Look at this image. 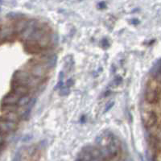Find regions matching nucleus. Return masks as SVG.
<instances>
[{
	"instance_id": "f257e3e1",
	"label": "nucleus",
	"mask_w": 161,
	"mask_h": 161,
	"mask_svg": "<svg viewBox=\"0 0 161 161\" xmlns=\"http://www.w3.org/2000/svg\"><path fill=\"white\" fill-rule=\"evenodd\" d=\"M160 89L158 82L155 80H150L146 84L144 89V100L148 104H155L160 101Z\"/></svg>"
},
{
	"instance_id": "f03ea898",
	"label": "nucleus",
	"mask_w": 161,
	"mask_h": 161,
	"mask_svg": "<svg viewBox=\"0 0 161 161\" xmlns=\"http://www.w3.org/2000/svg\"><path fill=\"white\" fill-rule=\"evenodd\" d=\"M158 120V117L155 113V111L151 110H146L142 112V122L147 129H151L156 126Z\"/></svg>"
},
{
	"instance_id": "7ed1b4c3",
	"label": "nucleus",
	"mask_w": 161,
	"mask_h": 161,
	"mask_svg": "<svg viewBox=\"0 0 161 161\" xmlns=\"http://www.w3.org/2000/svg\"><path fill=\"white\" fill-rule=\"evenodd\" d=\"M20 114L15 111H9V110H3L1 112V121L11 122H19Z\"/></svg>"
},
{
	"instance_id": "20e7f679",
	"label": "nucleus",
	"mask_w": 161,
	"mask_h": 161,
	"mask_svg": "<svg viewBox=\"0 0 161 161\" xmlns=\"http://www.w3.org/2000/svg\"><path fill=\"white\" fill-rule=\"evenodd\" d=\"M75 161H83V160H80V159H77V160H76Z\"/></svg>"
},
{
	"instance_id": "39448f33",
	"label": "nucleus",
	"mask_w": 161,
	"mask_h": 161,
	"mask_svg": "<svg viewBox=\"0 0 161 161\" xmlns=\"http://www.w3.org/2000/svg\"><path fill=\"white\" fill-rule=\"evenodd\" d=\"M102 161H109V160H103Z\"/></svg>"
}]
</instances>
